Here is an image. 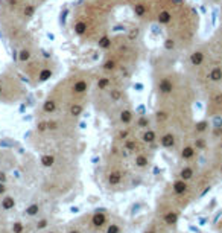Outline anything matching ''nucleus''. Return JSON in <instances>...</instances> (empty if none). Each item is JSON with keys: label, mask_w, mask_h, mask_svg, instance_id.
Returning <instances> with one entry per match:
<instances>
[{"label": "nucleus", "mask_w": 222, "mask_h": 233, "mask_svg": "<svg viewBox=\"0 0 222 233\" xmlns=\"http://www.w3.org/2000/svg\"><path fill=\"white\" fill-rule=\"evenodd\" d=\"M193 175H195V169L192 168V166H184L181 171H180V174H178V177L181 180H184V181H189V180L193 178Z\"/></svg>", "instance_id": "nucleus-10"}, {"label": "nucleus", "mask_w": 222, "mask_h": 233, "mask_svg": "<svg viewBox=\"0 0 222 233\" xmlns=\"http://www.w3.org/2000/svg\"><path fill=\"white\" fill-rule=\"evenodd\" d=\"M175 143H177V137H175L173 133H166L160 137V145L166 149H172L175 146Z\"/></svg>", "instance_id": "nucleus-2"}, {"label": "nucleus", "mask_w": 222, "mask_h": 233, "mask_svg": "<svg viewBox=\"0 0 222 233\" xmlns=\"http://www.w3.org/2000/svg\"><path fill=\"white\" fill-rule=\"evenodd\" d=\"M47 226H49V221H47V219H40L35 227H37V230H43V229H46Z\"/></svg>", "instance_id": "nucleus-22"}, {"label": "nucleus", "mask_w": 222, "mask_h": 233, "mask_svg": "<svg viewBox=\"0 0 222 233\" xmlns=\"http://www.w3.org/2000/svg\"><path fill=\"white\" fill-rule=\"evenodd\" d=\"M49 233H55V232H49Z\"/></svg>", "instance_id": "nucleus-31"}, {"label": "nucleus", "mask_w": 222, "mask_h": 233, "mask_svg": "<svg viewBox=\"0 0 222 233\" xmlns=\"http://www.w3.org/2000/svg\"><path fill=\"white\" fill-rule=\"evenodd\" d=\"M157 133H155V130H151V128H146V130H143V133H142V142L146 145H152L157 142Z\"/></svg>", "instance_id": "nucleus-5"}, {"label": "nucleus", "mask_w": 222, "mask_h": 233, "mask_svg": "<svg viewBox=\"0 0 222 233\" xmlns=\"http://www.w3.org/2000/svg\"><path fill=\"white\" fill-rule=\"evenodd\" d=\"M70 212H73V213H78V212H79V209H78V207H72V209H70Z\"/></svg>", "instance_id": "nucleus-25"}, {"label": "nucleus", "mask_w": 222, "mask_h": 233, "mask_svg": "<svg viewBox=\"0 0 222 233\" xmlns=\"http://www.w3.org/2000/svg\"><path fill=\"white\" fill-rule=\"evenodd\" d=\"M205 222H207V219H205V218H201V219H199V224H201V226H204Z\"/></svg>", "instance_id": "nucleus-26"}, {"label": "nucleus", "mask_w": 222, "mask_h": 233, "mask_svg": "<svg viewBox=\"0 0 222 233\" xmlns=\"http://www.w3.org/2000/svg\"><path fill=\"white\" fill-rule=\"evenodd\" d=\"M145 233H155L154 230H149V232H145Z\"/></svg>", "instance_id": "nucleus-29"}, {"label": "nucleus", "mask_w": 222, "mask_h": 233, "mask_svg": "<svg viewBox=\"0 0 222 233\" xmlns=\"http://www.w3.org/2000/svg\"><path fill=\"white\" fill-rule=\"evenodd\" d=\"M132 119H134V111L131 108H120V111H119V121H120V124L130 125L131 122H132Z\"/></svg>", "instance_id": "nucleus-4"}, {"label": "nucleus", "mask_w": 222, "mask_h": 233, "mask_svg": "<svg viewBox=\"0 0 222 233\" xmlns=\"http://www.w3.org/2000/svg\"><path fill=\"white\" fill-rule=\"evenodd\" d=\"M122 183V172L120 171H111L108 174V184L110 186H119Z\"/></svg>", "instance_id": "nucleus-9"}, {"label": "nucleus", "mask_w": 222, "mask_h": 233, "mask_svg": "<svg viewBox=\"0 0 222 233\" xmlns=\"http://www.w3.org/2000/svg\"><path fill=\"white\" fill-rule=\"evenodd\" d=\"M6 180H8V177H6V172L0 171V181H2V183H6Z\"/></svg>", "instance_id": "nucleus-23"}, {"label": "nucleus", "mask_w": 222, "mask_h": 233, "mask_svg": "<svg viewBox=\"0 0 222 233\" xmlns=\"http://www.w3.org/2000/svg\"><path fill=\"white\" fill-rule=\"evenodd\" d=\"M210 128H211V125H210V122H208L207 119L199 121V122H196V124L193 125V130H195L196 134H204V133H207Z\"/></svg>", "instance_id": "nucleus-8"}, {"label": "nucleus", "mask_w": 222, "mask_h": 233, "mask_svg": "<svg viewBox=\"0 0 222 233\" xmlns=\"http://www.w3.org/2000/svg\"><path fill=\"white\" fill-rule=\"evenodd\" d=\"M117 137H119L120 140H125V139H128V137H130V130H126V128H125V130H120Z\"/></svg>", "instance_id": "nucleus-21"}, {"label": "nucleus", "mask_w": 222, "mask_h": 233, "mask_svg": "<svg viewBox=\"0 0 222 233\" xmlns=\"http://www.w3.org/2000/svg\"><path fill=\"white\" fill-rule=\"evenodd\" d=\"M219 149L222 151V140H221V143H219Z\"/></svg>", "instance_id": "nucleus-28"}, {"label": "nucleus", "mask_w": 222, "mask_h": 233, "mask_svg": "<svg viewBox=\"0 0 222 233\" xmlns=\"http://www.w3.org/2000/svg\"><path fill=\"white\" fill-rule=\"evenodd\" d=\"M6 192V183H2L0 181V195H3Z\"/></svg>", "instance_id": "nucleus-24"}, {"label": "nucleus", "mask_w": 222, "mask_h": 233, "mask_svg": "<svg viewBox=\"0 0 222 233\" xmlns=\"http://www.w3.org/2000/svg\"><path fill=\"white\" fill-rule=\"evenodd\" d=\"M123 148H125V151H128V152H135V151L139 149V143H137L135 139L128 137V139L123 140Z\"/></svg>", "instance_id": "nucleus-11"}, {"label": "nucleus", "mask_w": 222, "mask_h": 233, "mask_svg": "<svg viewBox=\"0 0 222 233\" xmlns=\"http://www.w3.org/2000/svg\"><path fill=\"white\" fill-rule=\"evenodd\" d=\"M178 218H180V215H178V212H173V210H170V212H167L166 215H164V222H166L167 226H173V224H177L178 222Z\"/></svg>", "instance_id": "nucleus-14"}, {"label": "nucleus", "mask_w": 222, "mask_h": 233, "mask_svg": "<svg viewBox=\"0 0 222 233\" xmlns=\"http://www.w3.org/2000/svg\"><path fill=\"white\" fill-rule=\"evenodd\" d=\"M195 154H196V149H195L193 145H186L184 148L181 149V152H180L183 160H192L195 157Z\"/></svg>", "instance_id": "nucleus-7"}, {"label": "nucleus", "mask_w": 222, "mask_h": 233, "mask_svg": "<svg viewBox=\"0 0 222 233\" xmlns=\"http://www.w3.org/2000/svg\"><path fill=\"white\" fill-rule=\"evenodd\" d=\"M38 212H40V204H37V203H34V204H31L24 209V215L26 216H35L38 215Z\"/></svg>", "instance_id": "nucleus-17"}, {"label": "nucleus", "mask_w": 222, "mask_h": 233, "mask_svg": "<svg viewBox=\"0 0 222 233\" xmlns=\"http://www.w3.org/2000/svg\"><path fill=\"white\" fill-rule=\"evenodd\" d=\"M134 165H135L137 168H140V169L146 168V166L149 165L148 156H145V154H137V156H135V159H134Z\"/></svg>", "instance_id": "nucleus-12"}, {"label": "nucleus", "mask_w": 222, "mask_h": 233, "mask_svg": "<svg viewBox=\"0 0 222 233\" xmlns=\"http://www.w3.org/2000/svg\"><path fill=\"white\" fill-rule=\"evenodd\" d=\"M40 163H41L44 168H52L53 163H55V157H53L52 154H44V156H41Z\"/></svg>", "instance_id": "nucleus-15"}, {"label": "nucleus", "mask_w": 222, "mask_h": 233, "mask_svg": "<svg viewBox=\"0 0 222 233\" xmlns=\"http://www.w3.org/2000/svg\"><path fill=\"white\" fill-rule=\"evenodd\" d=\"M187 189H189V186H187V181L184 180H177V181H173V184H172V191H173V194H177V195H183L187 192Z\"/></svg>", "instance_id": "nucleus-6"}, {"label": "nucleus", "mask_w": 222, "mask_h": 233, "mask_svg": "<svg viewBox=\"0 0 222 233\" xmlns=\"http://www.w3.org/2000/svg\"><path fill=\"white\" fill-rule=\"evenodd\" d=\"M149 124H151V119H149L148 116H143V114L135 121V126H137V128H142V130H146L149 126Z\"/></svg>", "instance_id": "nucleus-16"}, {"label": "nucleus", "mask_w": 222, "mask_h": 233, "mask_svg": "<svg viewBox=\"0 0 222 233\" xmlns=\"http://www.w3.org/2000/svg\"><path fill=\"white\" fill-rule=\"evenodd\" d=\"M0 206H2V209H3V210H11V209H14V207H15V200H14L12 197H3V198H2Z\"/></svg>", "instance_id": "nucleus-13"}, {"label": "nucleus", "mask_w": 222, "mask_h": 233, "mask_svg": "<svg viewBox=\"0 0 222 233\" xmlns=\"http://www.w3.org/2000/svg\"><path fill=\"white\" fill-rule=\"evenodd\" d=\"M193 146H195L196 151H204L205 146H207V140H205L204 137H196V139L193 140Z\"/></svg>", "instance_id": "nucleus-18"}, {"label": "nucleus", "mask_w": 222, "mask_h": 233, "mask_svg": "<svg viewBox=\"0 0 222 233\" xmlns=\"http://www.w3.org/2000/svg\"><path fill=\"white\" fill-rule=\"evenodd\" d=\"M120 232H122V229L117 224H110L107 227V233H120Z\"/></svg>", "instance_id": "nucleus-19"}, {"label": "nucleus", "mask_w": 222, "mask_h": 233, "mask_svg": "<svg viewBox=\"0 0 222 233\" xmlns=\"http://www.w3.org/2000/svg\"><path fill=\"white\" fill-rule=\"evenodd\" d=\"M69 233H81V232H79V230H75V229H73V230H70Z\"/></svg>", "instance_id": "nucleus-27"}, {"label": "nucleus", "mask_w": 222, "mask_h": 233, "mask_svg": "<svg viewBox=\"0 0 222 233\" xmlns=\"http://www.w3.org/2000/svg\"><path fill=\"white\" fill-rule=\"evenodd\" d=\"M219 171H221V174H222V165H221V168H219Z\"/></svg>", "instance_id": "nucleus-30"}, {"label": "nucleus", "mask_w": 222, "mask_h": 233, "mask_svg": "<svg viewBox=\"0 0 222 233\" xmlns=\"http://www.w3.org/2000/svg\"><path fill=\"white\" fill-rule=\"evenodd\" d=\"M21 93H23V87L14 73H0V101L6 102L11 101L12 98L17 99Z\"/></svg>", "instance_id": "nucleus-1"}, {"label": "nucleus", "mask_w": 222, "mask_h": 233, "mask_svg": "<svg viewBox=\"0 0 222 233\" xmlns=\"http://www.w3.org/2000/svg\"><path fill=\"white\" fill-rule=\"evenodd\" d=\"M92 224L94 227H97V229H100V227H104L105 224H107V215L104 213V210H96L92 216Z\"/></svg>", "instance_id": "nucleus-3"}, {"label": "nucleus", "mask_w": 222, "mask_h": 233, "mask_svg": "<svg viewBox=\"0 0 222 233\" xmlns=\"http://www.w3.org/2000/svg\"><path fill=\"white\" fill-rule=\"evenodd\" d=\"M12 232L14 233H23V224L17 221V222H14L12 224Z\"/></svg>", "instance_id": "nucleus-20"}]
</instances>
